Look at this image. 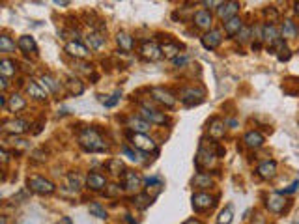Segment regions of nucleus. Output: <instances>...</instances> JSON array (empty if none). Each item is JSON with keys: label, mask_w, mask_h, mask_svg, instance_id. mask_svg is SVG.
<instances>
[{"label": "nucleus", "mask_w": 299, "mask_h": 224, "mask_svg": "<svg viewBox=\"0 0 299 224\" xmlns=\"http://www.w3.org/2000/svg\"><path fill=\"white\" fill-rule=\"evenodd\" d=\"M79 142H81V146H83L86 151H105V148H107V144H105L103 139L99 137V133L95 129H92V127L81 131Z\"/></svg>", "instance_id": "f257e3e1"}, {"label": "nucleus", "mask_w": 299, "mask_h": 224, "mask_svg": "<svg viewBox=\"0 0 299 224\" xmlns=\"http://www.w3.org/2000/svg\"><path fill=\"white\" fill-rule=\"evenodd\" d=\"M28 189L37 193V195H53L56 187L53 185L49 179H45V177L34 176V177H28Z\"/></svg>", "instance_id": "f03ea898"}, {"label": "nucleus", "mask_w": 299, "mask_h": 224, "mask_svg": "<svg viewBox=\"0 0 299 224\" xmlns=\"http://www.w3.org/2000/svg\"><path fill=\"white\" fill-rule=\"evenodd\" d=\"M151 95H153L155 101L168 107V109H172L176 105V97L170 92H167V90H163V88H151Z\"/></svg>", "instance_id": "7ed1b4c3"}, {"label": "nucleus", "mask_w": 299, "mask_h": 224, "mask_svg": "<svg viewBox=\"0 0 299 224\" xmlns=\"http://www.w3.org/2000/svg\"><path fill=\"white\" fill-rule=\"evenodd\" d=\"M213 205V198L206 193H196L193 195V209L195 211H206Z\"/></svg>", "instance_id": "20e7f679"}, {"label": "nucleus", "mask_w": 299, "mask_h": 224, "mask_svg": "<svg viewBox=\"0 0 299 224\" xmlns=\"http://www.w3.org/2000/svg\"><path fill=\"white\" fill-rule=\"evenodd\" d=\"M238 9H239V4H238V2H224V4H219L217 13H219V17L223 19V21H230V19L236 17Z\"/></svg>", "instance_id": "39448f33"}, {"label": "nucleus", "mask_w": 299, "mask_h": 224, "mask_svg": "<svg viewBox=\"0 0 299 224\" xmlns=\"http://www.w3.org/2000/svg\"><path fill=\"white\" fill-rule=\"evenodd\" d=\"M140 114H142V118L148 121V123H157V125L167 123V116H165V114L153 111V109H148V107H144V109L140 111Z\"/></svg>", "instance_id": "423d86ee"}, {"label": "nucleus", "mask_w": 299, "mask_h": 224, "mask_svg": "<svg viewBox=\"0 0 299 224\" xmlns=\"http://www.w3.org/2000/svg\"><path fill=\"white\" fill-rule=\"evenodd\" d=\"M131 142H133L135 148L142 149V151H153V149H155V142L151 139H148L146 135H139V133H137V135L131 139Z\"/></svg>", "instance_id": "0eeeda50"}, {"label": "nucleus", "mask_w": 299, "mask_h": 224, "mask_svg": "<svg viewBox=\"0 0 299 224\" xmlns=\"http://www.w3.org/2000/svg\"><path fill=\"white\" fill-rule=\"evenodd\" d=\"M213 163H215L213 151H209V149H206L204 146H200V149H198V155H196V167H198V168L211 167Z\"/></svg>", "instance_id": "6e6552de"}, {"label": "nucleus", "mask_w": 299, "mask_h": 224, "mask_svg": "<svg viewBox=\"0 0 299 224\" xmlns=\"http://www.w3.org/2000/svg\"><path fill=\"white\" fill-rule=\"evenodd\" d=\"M221 30H209V32H206L204 36H202V45L206 49H209V51H213L215 47L221 43Z\"/></svg>", "instance_id": "1a4fd4ad"}, {"label": "nucleus", "mask_w": 299, "mask_h": 224, "mask_svg": "<svg viewBox=\"0 0 299 224\" xmlns=\"http://www.w3.org/2000/svg\"><path fill=\"white\" fill-rule=\"evenodd\" d=\"M284 204H286V200H284V196L280 195V193L268 196V209L273 211V213H280L284 209Z\"/></svg>", "instance_id": "9d476101"}, {"label": "nucleus", "mask_w": 299, "mask_h": 224, "mask_svg": "<svg viewBox=\"0 0 299 224\" xmlns=\"http://www.w3.org/2000/svg\"><path fill=\"white\" fill-rule=\"evenodd\" d=\"M140 53H142V56H144L146 60H151V62H153V60H159V58H161V53H163V51H161L155 43L146 41V43L142 45V49H140Z\"/></svg>", "instance_id": "9b49d317"}, {"label": "nucleus", "mask_w": 299, "mask_h": 224, "mask_svg": "<svg viewBox=\"0 0 299 224\" xmlns=\"http://www.w3.org/2000/svg\"><path fill=\"white\" fill-rule=\"evenodd\" d=\"M28 129V121L25 120H11L4 123V131L11 133V135H19V133H25Z\"/></svg>", "instance_id": "f8f14e48"}, {"label": "nucleus", "mask_w": 299, "mask_h": 224, "mask_svg": "<svg viewBox=\"0 0 299 224\" xmlns=\"http://www.w3.org/2000/svg\"><path fill=\"white\" fill-rule=\"evenodd\" d=\"M65 51L71 56H75V58H86V56H88V49H86L81 41H69V43L65 45Z\"/></svg>", "instance_id": "ddd939ff"}, {"label": "nucleus", "mask_w": 299, "mask_h": 224, "mask_svg": "<svg viewBox=\"0 0 299 224\" xmlns=\"http://www.w3.org/2000/svg\"><path fill=\"white\" fill-rule=\"evenodd\" d=\"M256 172L264 179H271V177H275V172H277V163L275 161H266V163H262L260 167H258Z\"/></svg>", "instance_id": "4468645a"}, {"label": "nucleus", "mask_w": 299, "mask_h": 224, "mask_svg": "<svg viewBox=\"0 0 299 224\" xmlns=\"http://www.w3.org/2000/svg\"><path fill=\"white\" fill-rule=\"evenodd\" d=\"M243 142L247 144V148H260L262 144H264V137H262L258 131H249L247 135H245V139Z\"/></svg>", "instance_id": "2eb2a0df"}, {"label": "nucleus", "mask_w": 299, "mask_h": 224, "mask_svg": "<svg viewBox=\"0 0 299 224\" xmlns=\"http://www.w3.org/2000/svg\"><path fill=\"white\" fill-rule=\"evenodd\" d=\"M298 27H296V23L294 21H290L286 19L284 23H282V27H280V36L284 37V39H294V37L298 36Z\"/></svg>", "instance_id": "dca6fc26"}, {"label": "nucleus", "mask_w": 299, "mask_h": 224, "mask_svg": "<svg viewBox=\"0 0 299 224\" xmlns=\"http://www.w3.org/2000/svg\"><path fill=\"white\" fill-rule=\"evenodd\" d=\"M127 125H129V129L137 131L139 135H142V133L150 131V125H151V123H148L144 118H135V116H133V118L127 120Z\"/></svg>", "instance_id": "f3484780"}, {"label": "nucleus", "mask_w": 299, "mask_h": 224, "mask_svg": "<svg viewBox=\"0 0 299 224\" xmlns=\"http://www.w3.org/2000/svg\"><path fill=\"white\" fill-rule=\"evenodd\" d=\"M241 30H243V23L239 17H234L224 23V32H226L228 36H238Z\"/></svg>", "instance_id": "a211bd4d"}, {"label": "nucleus", "mask_w": 299, "mask_h": 224, "mask_svg": "<svg viewBox=\"0 0 299 224\" xmlns=\"http://www.w3.org/2000/svg\"><path fill=\"white\" fill-rule=\"evenodd\" d=\"M27 92L30 93V97H34V99H39V101L47 99V92L39 86V83L30 81V83L27 84Z\"/></svg>", "instance_id": "6ab92c4d"}, {"label": "nucleus", "mask_w": 299, "mask_h": 224, "mask_svg": "<svg viewBox=\"0 0 299 224\" xmlns=\"http://www.w3.org/2000/svg\"><path fill=\"white\" fill-rule=\"evenodd\" d=\"M262 39L271 43V45L277 43V41H279V30L273 27V25H266V27L262 28Z\"/></svg>", "instance_id": "aec40b11"}, {"label": "nucleus", "mask_w": 299, "mask_h": 224, "mask_svg": "<svg viewBox=\"0 0 299 224\" xmlns=\"http://www.w3.org/2000/svg\"><path fill=\"white\" fill-rule=\"evenodd\" d=\"M195 23L198 28H209L211 27V15L208 9H198L195 13Z\"/></svg>", "instance_id": "412c9836"}, {"label": "nucleus", "mask_w": 299, "mask_h": 224, "mask_svg": "<svg viewBox=\"0 0 299 224\" xmlns=\"http://www.w3.org/2000/svg\"><path fill=\"white\" fill-rule=\"evenodd\" d=\"M140 185V177L135 174V172H131L127 170L125 174H123V187L127 189V191H137Z\"/></svg>", "instance_id": "4be33fe9"}, {"label": "nucleus", "mask_w": 299, "mask_h": 224, "mask_svg": "<svg viewBox=\"0 0 299 224\" xmlns=\"http://www.w3.org/2000/svg\"><path fill=\"white\" fill-rule=\"evenodd\" d=\"M17 47L21 49V51H25V53H36L37 51V45H36V41H34V37H30V36H21L19 37V43Z\"/></svg>", "instance_id": "5701e85b"}, {"label": "nucleus", "mask_w": 299, "mask_h": 224, "mask_svg": "<svg viewBox=\"0 0 299 224\" xmlns=\"http://www.w3.org/2000/svg\"><path fill=\"white\" fill-rule=\"evenodd\" d=\"M86 183H88V187L93 189V191H101L103 187L107 185V179H105V176H101V174H95V172H93V174L88 176Z\"/></svg>", "instance_id": "b1692460"}, {"label": "nucleus", "mask_w": 299, "mask_h": 224, "mask_svg": "<svg viewBox=\"0 0 299 224\" xmlns=\"http://www.w3.org/2000/svg\"><path fill=\"white\" fill-rule=\"evenodd\" d=\"M25 107H27V101H25V97H21L19 93H13V95L9 97V101H8L9 112H19V111H23Z\"/></svg>", "instance_id": "393cba45"}, {"label": "nucleus", "mask_w": 299, "mask_h": 224, "mask_svg": "<svg viewBox=\"0 0 299 224\" xmlns=\"http://www.w3.org/2000/svg\"><path fill=\"white\" fill-rule=\"evenodd\" d=\"M39 83L43 84V88H49V92H51V93H58L60 90H62V84L58 83L56 79H53L51 75H43Z\"/></svg>", "instance_id": "a878e982"}, {"label": "nucleus", "mask_w": 299, "mask_h": 224, "mask_svg": "<svg viewBox=\"0 0 299 224\" xmlns=\"http://www.w3.org/2000/svg\"><path fill=\"white\" fill-rule=\"evenodd\" d=\"M116 41H118V45H120L123 51H131L133 45H135V39H133L127 32H120L118 37H116Z\"/></svg>", "instance_id": "bb28decb"}, {"label": "nucleus", "mask_w": 299, "mask_h": 224, "mask_svg": "<svg viewBox=\"0 0 299 224\" xmlns=\"http://www.w3.org/2000/svg\"><path fill=\"white\" fill-rule=\"evenodd\" d=\"M15 71H17V67H15V64L11 62V60H2L0 62V73H2V77H11V75H15Z\"/></svg>", "instance_id": "cd10ccee"}, {"label": "nucleus", "mask_w": 299, "mask_h": 224, "mask_svg": "<svg viewBox=\"0 0 299 224\" xmlns=\"http://www.w3.org/2000/svg\"><path fill=\"white\" fill-rule=\"evenodd\" d=\"M209 135L215 137V139H221L224 135V121H221V120L211 121V125H209Z\"/></svg>", "instance_id": "c85d7f7f"}, {"label": "nucleus", "mask_w": 299, "mask_h": 224, "mask_svg": "<svg viewBox=\"0 0 299 224\" xmlns=\"http://www.w3.org/2000/svg\"><path fill=\"white\" fill-rule=\"evenodd\" d=\"M15 41H11L8 36H0V53H13Z\"/></svg>", "instance_id": "c756f323"}, {"label": "nucleus", "mask_w": 299, "mask_h": 224, "mask_svg": "<svg viewBox=\"0 0 299 224\" xmlns=\"http://www.w3.org/2000/svg\"><path fill=\"white\" fill-rule=\"evenodd\" d=\"M193 185L209 187V185H211V177L208 176V174H204V172H198V174L195 176V179H193Z\"/></svg>", "instance_id": "7c9ffc66"}, {"label": "nucleus", "mask_w": 299, "mask_h": 224, "mask_svg": "<svg viewBox=\"0 0 299 224\" xmlns=\"http://www.w3.org/2000/svg\"><path fill=\"white\" fill-rule=\"evenodd\" d=\"M133 204L137 205L139 209H146V207L151 204V196H148V195H137L135 198H133Z\"/></svg>", "instance_id": "2f4dec72"}, {"label": "nucleus", "mask_w": 299, "mask_h": 224, "mask_svg": "<svg viewBox=\"0 0 299 224\" xmlns=\"http://www.w3.org/2000/svg\"><path fill=\"white\" fill-rule=\"evenodd\" d=\"M86 41H88L90 49H99L105 43V37H101V34H88Z\"/></svg>", "instance_id": "473e14b6"}, {"label": "nucleus", "mask_w": 299, "mask_h": 224, "mask_svg": "<svg viewBox=\"0 0 299 224\" xmlns=\"http://www.w3.org/2000/svg\"><path fill=\"white\" fill-rule=\"evenodd\" d=\"M90 213H92L93 217H97V219H107V211L103 209L99 202H93V204H90Z\"/></svg>", "instance_id": "72a5a7b5"}, {"label": "nucleus", "mask_w": 299, "mask_h": 224, "mask_svg": "<svg viewBox=\"0 0 299 224\" xmlns=\"http://www.w3.org/2000/svg\"><path fill=\"white\" fill-rule=\"evenodd\" d=\"M232 217H234L232 207L228 205V207H226V209H223V211H221V215H219V224H230V223H232Z\"/></svg>", "instance_id": "f704fd0d"}, {"label": "nucleus", "mask_w": 299, "mask_h": 224, "mask_svg": "<svg viewBox=\"0 0 299 224\" xmlns=\"http://www.w3.org/2000/svg\"><path fill=\"white\" fill-rule=\"evenodd\" d=\"M67 88H69V92L71 93H77V95H79V93H83V90H84V86L81 83H79V81H75V79H69V81H67Z\"/></svg>", "instance_id": "c9c22d12"}, {"label": "nucleus", "mask_w": 299, "mask_h": 224, "mask_svg": "<svg viewBox=\"0 0 299 224\" xmlns=\"http://www.w3.org/2000/svg\"><path fill=\"white\" fill-rule=\"evenodd\" d=\"M161 51H163V53H165V55H167L168 58H174V56H176L178 53H179V47L174 45V43H167V45L163 47Z\"/></svg>", "instance_id": "e433bc0d"}, {"label": "nucleus", "mask_w": 299, "mask_h": 224, "mask_svg": "<svg viewBox=\"0 0 299 224\" xmlns=\"http://www.w3.org/2000/svg\"><path fill=\"white\" fill-rule=\"evenodd\" d=\"M107 167H109V170H111L114 176H118V174H120V170L123 168L121 167L120 159H112V161H109V165H107Z\"/></svg>", "instance_id": "4c0bfd02"}, {"label": "nucleus", "mask_w": 299, "mask_h": 224, "mask_svg": "<svg viewBox=\"0 0 299 224\" xmlns=\"http://www.w3.org/2000/svg\"><path fill=\"white\" fill-rule=\"evenodd\" d=\"M249 36H251V28H245L243 27V30L238 34V39H239V43H247L249 41Z\"/></svg>", "instance_id": "58836bf2"}, {"label": "nucleus", "mask_w": 299, "mask_h": 224, "mask_svg": "<svg viewBox=\"0 0 299 224\" xmlns=\"http://www.w3.org/2000/svg\"><path fill=\"white\" fill-rule=\"evenodd\" d=\"M118 101H120V92H116L114 95H111V99H103L105 107H114Z\"/></svg>", "instance_id": "ea45409f"}, {"label": "nucleus", "mask_w": 299, "mask_h": 224, "mask_svg": "<svg viewBox=\"0 0 299 224\" xmlns=\"http://www.w3.org/2000/svg\"><path fill=\"white\" fill-rule=\"evenodd\" d=\"M298 187H299V179H296L292 185L288 187V189H284V191H280V195L284 196V195H292V193H296L298 191Z\"/></svg>", "instance_id": "a19ab883"}, {"label": "nucleus", "mask_w": 299, "mask_h": 224, "mask_svg": "<svg viewBox=\"0 0 299 224\" xmlns=\"http://www.w3.org/2000/svg\"><path fill=\"white\" fill-rule=\"evenodd\" d=\"M121 193V187L118 185H111L107 189V196H118Z\"/></svg>", "instance_id": "79ce46f5"}, {"label": "nucleus", "mask_w": 299, "mask_h": 224, "mask_svg": "<svg viewBox=\"0 0 299 224\" xmlns=\"http://www.w3.org/2000/svg\"><path fill=\"white\" fill-rule=\"evenodd\" d=\"M123 153H125V155H127V157H129L131 161H140V159H139V155H137V153H135V151H131V149L127 148V146H125V148H123Z\"/></svg>", "instance_id": "37998d69"}, {"label": "nucleus", "mask_w": 299, "mask_h": 224, "mask_svg": "<svg viewBox=\"0 0 299 224\" xmlns=\"http://www.w3.org/2000/svg\"><path fill=\"white\" fill-rule=\"evenodd\" d=\"M187 64V56H178V58H174V65H185Z\"/></svg>", "instance_id": "c03bdc74"}, {"label": "nucleus", "mask_w": 299, "mask_h": 224, "mask_svg": "<svg viewBox=\"0 0 299 224\" xmlns=\"http://www.w3.org/2000/svg\"><path fill=\"white\" fill-rule=\"evenodd\" d=\"M6 88H8V79L2 77V90H6Z\"/></svg>", "instance_id": "a18cd8bd"}, {"label": "nucleus", "mask_w": 299, "mask_h": 224, "mask_svg": "<svg viewBox=\"0 0 299 224\" xmlns=\"http://www.w3.org/2000/svg\"><path fill=\"white\" fill-rule=\"evenodd\" d=\"M125 221H127L129 224H137V221H133V219H131V215H125Z\"/></svg>", "instance_id": "49530a36"}, {"label": "nucleus", "mask_w": 299, "mask_h": 224, "mask_svg": "<svg viewBox=\"0 0 299 224\" xmlns=\"http://www.w3.org/2000/svg\"><path fill=\"white\" fill-rule=\"evenodd\" d=\"M183 224H200L198 221H195V219H189V221H185Z\"/></svg>", "instance_id": "de8ad7c7"}, {"label": "nucleus", "mask_w": 299, "mask_h": 224, "mask_svg": "<svg viewBox=\"0 0 299 224\" xmlns=\"http://www.w3.org/2000/svg\"><path fill=\"white\" fill-rule=\"evenodd\" d=\"M2 161H4V163H6V161H8V153H6V151H4V149H2Z\"/></svg>", "instance_id": "09e8293b"}, {"label": "nucleus", "mask_w": 299, "mask_h": 224, "mask_svg": "<svg viewBox=\"0 0 299 224\" xmlns=\"http://www.w3.org/2000/svg\"><path fill=\"white\" fill-rule=\"evenodd\" d=\"M296 13H298V15H299V2H298V4H296Z\"/></svg>", "instance_id": "8fccbe9b"}, {"label": "nucleus", "mask_w": 299, "mask_h": 224, "mask_svg": "<svg viewBox=\"0 0 299 224\" xmlns=\"http://www.w3.org/2000/svg\"><path fill=\"white\" fill-rule=\"evenodd\" d=\"M25 224H34V223H25Z\"/></svg>", "instance_id": "3c124183"}]
</instances>
